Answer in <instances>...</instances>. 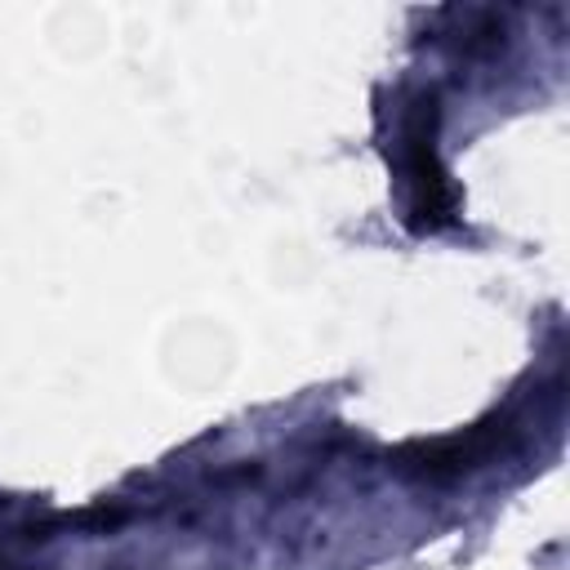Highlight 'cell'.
Here are the masks:
<instances>
[{"instance_id": "6da1fadb", "label": "cell", "mask_w": 570, "mask_h": 570, "mask_svg": "<svg viewBox=\"0 0 570 570\" xmlns=\"http://www.w3.org/2000/svg\"><path fill=\"white\" fill-rule=\"evenodd\" d=\"M428 116L432 111H419L405 129V147H410V165H405V178H410V191H414V223L419 227H436L445 218V174L436 165V147H432V134H428Z\"/></svg>"}]
</instances>
